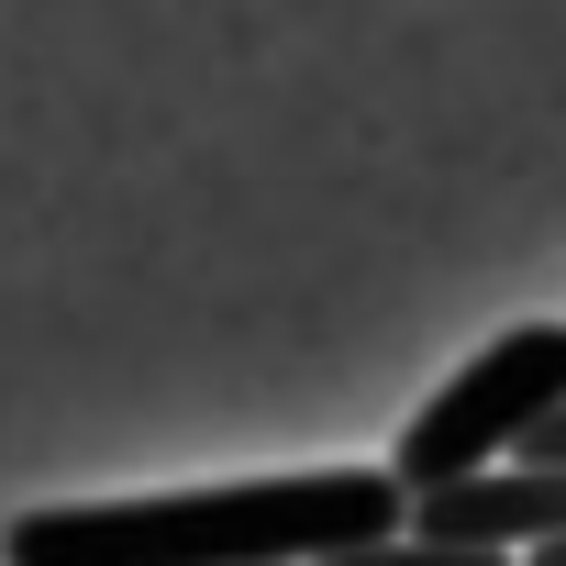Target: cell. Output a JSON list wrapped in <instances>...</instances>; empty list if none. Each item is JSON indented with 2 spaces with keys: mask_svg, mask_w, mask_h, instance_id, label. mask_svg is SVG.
Instances as JSON below:
<instances>
[{
  "mask_svg": "<svg viewBox=\"0 0 566 566\" xmlns=\"http://www.w3.org/2000/svg\"><path fill=\"white\" fill-rule=\"evenodd\" d=\"M522 566H566V544H544V555H522Z\"/></svg>",
  "mask_w": 566,
  "mask_h": 566,
  "instance_id": "6",
  "label": "cell"
},
{
  "mask_svg": "<svg viewBox=\"0 0 566 566\" xmlns=\"http://www.w3.org/2000/svg\"><path fill=\"white\" fill-rule=\"evenodd\" d=\"M522 467H566V411H555V422H544V433L522 444Z\"/></svg>",
  "mask_w": 566,
  "mask_h": 566,
  "instance_id": "5",
  "label": "cell"
},
{
  "mask_svg": "<svg viewBox=\"0 0 566 566\" xmlns=\"http://www.w3.org/2000/svg\"><path fill=\"white\" fill-rule=\"evenodd\" d=\"M555 411H566V323H522V334L478 345V356H467V367L400 422L389 478H400L411 500H433V489H455V478L511 467Z\"/></svg>",
  "mask_w": 566,
  "mask_h": 566,
  "instance_id": "2",
  "label": "cell"
},
{
  "mask_svg": "<svg viewBox=\"0 0 566 566\" xmlns=\"http://www.w3.org/2000/svg\"><path fill=\"white\" fill-rule=\"evenodd\" d=\"M334 566H511V555H467V544H422V533H389V544H356Z\"/></svg>",
  "mask_w": 566,
  "mask_h": 566,
  "instance_id": "4",
  "label": "cell"
},
{
  "mask_svg": "<svg viewBox=\"0 0 566 566\" xmlns=\"http://www.w3.org/2000/svg\"><path fill=\"white\" fill-rule=\"evenodd\" d=\"M411 533L422 544H467V555H544L566 544V467H489V478H455L433 500H411Z\"/></svg>",
  "mask_w": 566,
  "mask_h": 566,
  "instance_id": "3",
  "label": "cell"
},
{
  "mask_svg": "<svg viewBox=\"0 0 566 566\" xmlns=\"http://www.w3.org/2000/svg\"><path fill=\"white\" fill-rule=\"evenodd\" d=\"M389 533H411V489L389 467H290L167 500L23 511L0 533V566H334Z\"/></svg>",
  "mask_w": 566,
  "mask_h": 566,
  "instance_id": "1",
  "label": "cell"
}]
</instances>
